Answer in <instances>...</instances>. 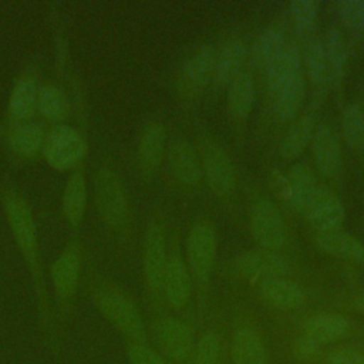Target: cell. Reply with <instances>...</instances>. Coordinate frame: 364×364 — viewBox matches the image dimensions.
Wrapping results in <instances>:
<instances>
[{"label": "cell", "instance_id": "obj_1", "mask_svg": "<svg viewBox=\"0 0 364 364\" xmlns=\"http://www.w3.org/2000/svg\"><path fill=\"white\" fill-rule=\"evenodd\" d=\"M0 199L3 203L1 206L6 215V220L14 236V242L30 273V280L37 304L41 340L50 354L57 357L61 353L63 343L60 341L55 331L53 301L44 280L38 232L33 210L24 195L13 185H6L1 189Z\"/></svg>", "mask_w": 364, "mask_h": 364}, {"label": "cell", "instance_id": "obj_2", "mask_svg": "<svg viewBox=\"0 0 364 364\" xmlns=\"http://www.w3.org/2000/svg\"><path fill=\"white\" fill-rule=\"evenodd\" d=\"M82 286L90 303L127 341H145V324L138 306L119 284L98 270L87 250Z\"/></svg>", "mask_w": 364, "mask_h": 364}, {"label": "cell", "instance_id": "obj_3", "mask_svg": "<svg viewBox=\"0 0 364 364\" xmlns=\"http://www.w3.org/2000/svg\"><path fill=\"white\" fill-rule=\"evenodd\" d=\"M85 249L78 236L71 237L60 255L50 264V279L53 287V310L55 331L63 343L65 328L73 317L75 299L82 280Z\"/></svg>", "mask_w": 364, "mask_h": 364}, {"label": "cell", "instance_id": "obj_4", "mask_svg": "<svg viewBox=\"0 0 364 364\" xmlns=\"http://www.w3.org/2000/svg\"><path fill=\"white\" fill-rule=\"evenodd\" d=\"M94 202L101 222L114 235L122 236L131 218V208L127 189L115 168L101 164L92 178Z\"/></svg>", "mask_w": 364, "mask_h": 364}, {"label": "cell", "instance_id": "obj_5", "mask_svg": "<svg viewBox=\"0 0 364 364\" xmlns=\"http://www.w3.org/2000/svg\"><path fill=\"white\" fill-rule=\"evenodd\" d=\"M88 142L84 134L65 124L50 125L46 132L41 158L58 172L73 171L85 164Z\"/></svg>", "mask_w": 364, "mask_h": 364}, {"label": "cell", "instance_id": "obj_6", "mask_svg": "<svg viewBox=\"0 0 364 364\" xmlns=\"http://www.w3.org/2000/svg\"><path fill=\"white\" fill-rule=\"evenodd\" d=\"M40 85L41 64L38 57H31L24 63L11 85L4 119L6 128L36 119Z\"/></svg>", "mask_w": 364, "mask_h": 364}, {"label": "cell", "instance_id": "obj_7", "mask_svg": "<svg viewBox=\"0 0 364 364\" xmlns=\"http://www.w3.org/2000/svg\"><path fill=\"white\" fill-rule=\"evenodd\" d=\"M166 240L164 226L154 220L148 225L142 246V270L146 289L154 300L162 294L166 267Z\"/></svg>", "mask_w": 364, "mask_h": 364}, {"label": "cell", "instance_id": "obj_8", "mask_svg": "<svg viewBox=\"0 0 364 364\" xmlns=\"http://www.w3.org/2000/svg\"><path fill=\"white\" fill-rule=\"evenodd\" d=\"M47 128L41 121H28L6 128L4 145L13 165L36 162L43 152Z\"/></svg>", "mask_w": 364, "mask_h": 364}, {"label": "cell", "instance_id": "obj_9", "mask_svg": "<svg viewBox=\"0 0 364 364\" xmlns=\"http://www.w3.org/2000/svg\"><path fill=\"white\" fill-rule=\"evenodd\" d=\"M250 229L255 240L267 250L283 246L286 240V223L279 208L267 198H260L252 210Z\"/></svg>", "mask_w": 364, "mask_h": 364}, {"label": "cell", "instance_id": "obj_10", "mask_svg": "<svg viewBox=\"0 0 364 364\" xmlns=\"http://www.w3.org/2000/svg\"><path fill=\"white\" fill-rule=\"evenodd\" d=\"M218 249V237L206 222H196L188 235L186 253L191 272L199 282L209 279Z\"/></svg>", "mask_w": 364, "mask_h": 364}, {"label": "cell", "instance_id": "obj_11", "mask_svg": "<svg viewBox=\"0 0 364 364\" xmlns=\"http://www.w3.org/2000/svg\"><path fill=\"white\" fill-rule=\"evenodd\" d=\"M303 215L316 232H330L341 229L346 209L340 198L327 185L320 183L309 199Z\"/></svg>", "mask_w": 364, "mask_h": 364}, {"label": "cell", "instance_id": "obj_12", "mask_svg": "<svg viewBox=\"0 0 364 364\" xmlns=\"http://www.w3.org/2000/svg\"><path fill=\"white\" fill-rule=\"evenodd\" d=\"M202 171L210 191L218 196H228L235 189L236 172L226 151L215 141L202 145Z\"/></svg>", "mask_w": 364, "mask_h": 364}, {"label": "cell", "instance_id": "obj_13", "mask_svg": "<svg viewBox=\"0 0 364 364\" xmlns=\"http://www.w3.org/2000/svg\"><path fill=\"white\" fill-rule=\"evenodd\" d=\"M216 53L210 46L198 48L183 64L179 78L178 88L185 97H196L213 78Z\"/></svg>", "mask_w": 364, "mask_h": 364}, {"label": "cell", "instance_id": "obj_14", "mask_svg": "<svg viewBox=\"0 0 364 364\" xmlns=\"http://www.w3.org/2000/svg\"><path fill=\"white\" fill-rule=\"evenodd\" d=\"M88 203V186L85 178V165L81 164L73 169L65 181L61 195V213L67 225L77 232L84 220Z\"/></svg>", "mask_w": 364, "mask_h": 364}, {"label": "cell", "instance_id": "obj_15", "mask_svg": "<svg viewBox=\"0 0 364 364\" xmlns=\"http://www.w3.org/2000/svg\"><path fill=\"white\" fill-rule=\"evenodd\" d=\"M156 341L161 350L175 361H183L192 351L191 328L176 317H165L156 323Z\"/></svg>", "mask_w": 364, "mask_h": 364}, {"label": "cell", "instance_id": "obj_16", "mask_svg": "<svg viewBox=\"0 0 364 364\" xmlns=\"http://www.w3.org/2000/svg\"><path fill=\"white\" fill-rule=\"evenodd\" d=\"M166 145V132L159 121L144 125L138 139V165L145 178L152 176L161 166Z\"/></svg>", "mask_w": 364, "mask_h": 364}, {"label": "cell", "instance_id": "obj_17", "mask_svg": "<svg viewBox=\"0 0 364 364\" xmlns=\"http://www.w3.org/2000/svg\"><path fill=\"white\" fill-rule=\"evenodd\" d=\"M168 164L175 179L186 186H195L200 182L203 171L200 156L192 144L178 139L168 149Z\"/></svg>", "mask_w": 364, "mask_h": 364}, {"label": "cell", "instance_id": "obj_18", "mask_svg": "<svg viewBox=\"0 0 364 364\" xmlns=\"http://www.w3.org/2000/svg\"><path fill=\"white\" fill-rule=\"evenodd\" d=\"M311 151L318 171L331 178L337 175L343 162V152L338 136L336 132L326 124L317 125L313 139H311Z\"/></svg>", "mask_w": 364, "mask_h": 364}, {"label": "cell", "instance_id": "obj_19", "mask_svg": "<svg viewBox=\"0 0 364 364\" xmlns=\"http://www.w3.org/2000/svg\"><path fill=\"white\" fill-rule=\"evenodd\" d=\"M162 294L169 306L181 309L191 294L189 270L183 259L178 253H172L166 260Z\"/></svg>", "mask_w": 364, "mask_h": 364}, {"label": "cell", "instance_id": "obj_20", "mask_svg": "<svg viewBox=\"0 0 364 364\" xmlns=\"http://www.w3.org/2000/svg\"><path fill=\"white\" fill-rule=\"evenodd\" d=\"M37 115L50 125L65 124L71 115V101L67 92L53 81L41 82L37 98Z\"/></svg>", "mask_w": 364, "mask_h": 364}, {"label": "cell", "instance_id": "obj_21", "mask_svg": "<svg viewBox=\"0 0 364 364\" xmlns=\"http://www.w3.org/2000/svg\"><path fill=\"white\" fill-rule=\"evenodd\" d=\"M235 267L245 276L280 277L287 272L286 262L273 250H249L235 260Z\"/></svg>", "mask_w": 364, "mask_h": 364}, {"label": "cell", "instance_id": "obj_22", "mask_svg": "<svg viewBox=\"0 0 364 364\" xmlns=\"http://www.w3.org/2000/svg\"><path fill=\"white\" fill-rule=\"evenodd\" d=\"M247 57V47L240 38L229 40L215 57L213 80L219 85H229L240 73Z\"/></svg>", "mask_w": 364, "mask_h": 364}, {"label": "cell", "instance_id": "obj_23", "mask_svg": "<svg viewBox=\"0 0 364 364\" xmlns=\"http://www.w3.org/2000/svg\"><path fill=\"white\" fill-rule=\"evenodd\" d=\"M300 65L301 60L299 48L294 44H286L266 65V78L273 95L301 73Z\"/></svg>", "mask_w": 364, "mask_h": 364}, {"label": "cell", "instance_id": "obj_24", "mask_svg": "<svg viewBox=\"0 0 364 364\" xmlns=\"http://www.w3.org/2000/svg\"><path fill=\"white\" fill-rule=\"evenodd\" d=\"M259 289L264 300L279 309H299L306 300V294L300 286L282 277H264L260 280Z\"/></svg>", "mask_w": 364, "mask_h": 364}, {"label": "cell", "instance_id": "obj_25", "mask_svg": "<svg viewBox=\"0 0 364 364\" xmlns=\"http://www.w3.org/2000/svg\"><path fill=\"white\" fill-rule=\"evenodd\" d=\"M316 245L324 253L337 256L341 259L361 260L364 259V245L355 236L338 230L330 232H316Z\"/></svg>", "mask_w": 364, "mask_h": 364}, {"label": "cell", "instance_id": "obj_26", "mask_svg": "<svg viewBox=\"0 0 364 364\" xmlns=\"http://www.w3.org/2000/svg\"><path fill=\"white\" fill-rule=\"evenodd\" d=\"M316 127V117L313 114H306L296 119L287 128L280 141L282 156L286 159H293L299 156L311 142Z\"/></svg>", "mask_w": 364, "mask_h": 364}, {"label": "cell", "instance_id": "obj_27", "mask_svg": "<svg viewBox=\"0 0 364 364\" xmlns=\"http://www.w3.org/2000/svg\"><path fill=\"white\" fill-rule=\"evenodd\" d=\"M306 95V80L303 73L282 87L274 94V112L280 121H291L301 109Z\"/></svg>", "mask_w": 364, "mask_h": 364}, {"label": "cell", "instance_id": "obj_28", "mask_svg": "<svg viewBox=\"0 0 364 364\" xmlns=\"http://www.w3.org/2000/svg\"><path fill=\"white\" fill-rule=\"evenodd\" d=\"M235 364H266V350L260 337L250 328H240L232 340Z\"/></svg>", "mask_w": 364, "mask_h": 364}, {"label": "cell", "instance_id": "obj_29", "mask_svg": "<svg viewBox=\"0 0 364 364\" xmlns=\"http://www.w3.org/2000/svg\"><path fill=\"white\" fill-rule=\"evenodd\" d=\"M255 102V82L247 71L240 73L228 85V107L233 117L246 118Z\"/></svg>", "mask_w": 364, "mask_h": 364}, {"label": "cell", "instance_id": "obj_30", "mask_svg": "<svg viewBox=\"0 0 364 364\" xmlns=\"http://www.w3.org/2000/svg\"><path fill=\"white\" fill-rule=\"evenodd\" d=\"M321 41L324 47L326 60H327L330 81L338 82L341 81L346 73L347 60H348V48L346 44V40L337 28L330 27L327 28L324 38Z\"/></svg>", "mask_w": 364, "mask_h": 364}, {"label": "cell", "instance_id": "obj_31", "mask_svg": "<svg viewBox=\"0 0 364 364\" xmlns=\"http://www.w3.org/2000/svg\"><path fill=\"white\" fill-rule=\"evenodd\" d=\"M350 328L348 321L338 314H321L310 320L306 336L320 344H330L343 338Z\"/></svg>", "mask_w": 364, "mask_h": 364}, {"label": "cell", "instance_id": "obj_32", "mask_svg": "<svg viewBox=\"0 0 364 364\" xmlns=\"http://www.w3.org/2000/svg\"><path fill=\"white\" fill-rule=\"evenodd\" d=\"M286 46L284 33L277 27H270L262 31L252 43L250 55L253 63L264 67L282 51Z\"/></svg>", "mask_w": 364, "mask_h": 364}, {"label": "cell", "instance_id": "obj_33", "mask_svg": "<svg viewBox=\"0 0 364 364\" xmlns=\"http://www.w3.org/2000/svg\"><path fill=\"white\" fill-rule=\"evenodd\" d=\"M304 61H306V68H307L311 84L317 90H321L323 87H326L330 82V75H328V67H327V60H326L321 40L314 38L309 41L304 51Z\"/></svg>", "mask_w": 364, "mask_h": 364}, {"label": "cell", "instance_id": "obj_34", "mask_svg": "<svg viewBox=\"0 0 364 364\" xmlns=\"http://www.w3.org/2000/svg\"><path fill=\"white\" fill-rule=\"evenodd\" d=\"M341 128L347 144L353 149H364V108L360 104L350 102L343 108Z\"/></svg>", "mask_w": 364, "mask_h": 364}, {"label": "cell", "instance_id": "obj_35", "mask_svg": "<svg viewBox=\"0 0 364 364\" xmlns=\"http://www.w3.org/2000/svg\"><path fill=\"white\" fill-rule=\"evenodd\" d=\"M286 173H287L291 185L296 189V193H297V198H299V202H300L299 212L303 213L309 199L316 192V189L320 183L317 182L311 169L304 164L291 165Z\"/></svg>", "mask_w": 364, "mask_h": 364}, {"label": "cell", "instance_id": "obj_36", "mask_svg": "<svg viewBox=\"0 0 364 364\" xmlns=\"http://www.w3.org/2000/svg\"><path fill=\"white\" fill-rule=\"evenodd\" d=\"M289 9L294 28L301 36L311 30L318 14L320 3L317 0H294Z\"/></svg>", "mask_w": 364, "mask_h": 364}, {"label": "cell", "instance_id": "obj_37", "mask_svg": "<svg viewBox=\"0 0 364 364\" xmlns=\"http://www.w3.org/2000/svg\"><path fill=\"white\" fill-rule=\"evenodd\" d=\"M127 358L129 364H168V361L145 344V341H127Z\"/></svg>", "mask_w": 364, "mask_h": 364}, {"label": "cell", "instance_id": "obj_38", "mask_svg": "<svg viewBox=\"0 0 364 364\" xmlns=\"http://www.w3.org/2000/svg\"><path fill=\"white\" fill-rule=\"evenodd\" d=\"M269 179H270L272 189H273L287 205H290L293 209H296V210L299 212V209H300V202H299L296 189H294V186L291 185V182H290L287 173L274 169V171H272Z\"/></svg>", "mask_w": 364, "mask_h": 364}, {"label": "cell", "instance_id": "obj_39", "mask_svg": "<svg viewBox=\"0 0 364 364\" xmlns=\"http://www.w3.org/2000/svg\"><path fill=\"white\" fill-rule=\"evenodd\" d=\"M195 364H220V344L213 333H208L199 340Z\"/></svg>", "mask_w": 364, "mask_h": 364}, {"label": "cell", "instance_id": "obj_40", "mask_svg": "<svg viewBox=\"0 0 364 364\" xmlns=\"http://www.w3.org/2000/svg\"><path fill=\"white\" fill-rule=\"evenodd\" d=\"M338 7L346 26L357 31H364V0H344Z\"/></svg>", "mask_w": 364, "mask_h": 364}, {"label": "cell", "instance_id": "obj_41", "mask_svg": "<svg viewBox=\"0 0 364 364\" xmlns=\"http://www.w3.org/2000/svg\"><path fill=\"white\" fill-rule=\"evenodd\" d=\"M320 354V346L306 334L299 337L293 344V355L301 363L314 361Z\"/></svg>", "mask_w": 364, "mask_h": 364}, {"label": "cell", "instance_id": "obj_42", "mask_svg": "<svg viewBox=\"0 0 364 364\" xmlns=\"http://www.w3.org/2000/svg\"><path fill=\"white\" fill-rule=\"evenodd\" d=\"M328 364H364V357L353 350H338L330 354Z\"/></svg>", "mask_w": 364, "mask_h": 364}, {"label": "cell", "instance_id": "obj_43", "mask_svg": "<svg viewBox=\"0 0 364 364\" xmlns=\"http://www.w3.org/2000/svg\"><path fill=\"white\" fill-rule=\"evenodd\" d=\"M354 307H355L358 311L364 313V290L360 291V293L355 296V299H354Z\"/></svg>", "mask_w": 364, "mask_h": 364}, {"label": "cell", "instance_id": "obj_44", "mask_svg": "<svg viewBox=\"0 0 364 364\" xmlns=\"http://www.w3.org/2000/svg\"><path fill=\"white\" fill-rule=\"evenodd\" d=\"M4 134H6V125L4 122H0V136H4Z\"/></svg>", "mask_w": 364, "mask_h": 364}]
</instances>
